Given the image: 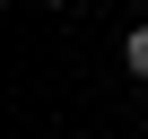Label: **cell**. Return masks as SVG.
<instances>
[{"instance_id":"cell-2","label":"cell","mask_w":148,"mask_h":139,"mask_svg":"<svg viewBox=\"0 0 148 139\" xmlns=\"http://www.w3.org/2000/svg\"><path fill=\"white\" fill-rule=\"evenodd\" d=\"M44 9H70V0H44Z\"/></svg>"},{"instance_id":"cell-1","label":"cell","mask_w":148,"mask_h":139,"mask_svg":"<svg viewBox=\"0 0 148 139\" xmlns=\"http://www.w3.org/2000/svg\"><path fill=\"white\" fill-rule=\"evenodd\" d=\"M122 70H131V78H148V26H131V44H122Z\"/></svg>"}]
</instances>
